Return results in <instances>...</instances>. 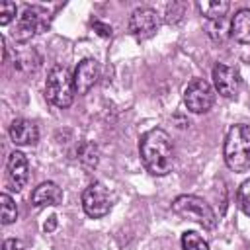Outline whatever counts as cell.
<instances>
[{
  "mask_svg": "<svg viewBox=\"0 0 250 250\" xmlns=\"http://www.w3.org/2000/svg\"><path fill=\"white\" fill-rule=\"evenodd\" d=\"M158 27V14L152 8H137L129 18V31L139 37H150Z\"/></svg>",
  "mask_w": 250,
  "mask_h": 250,
  "instance_id": "cell-9",
  "label": "cell"
},
{
  "mask_svg": "<svg viewBox=\"0 0 250 250\" xmlns=\"http://www.w3.org/2000/svg\"><path fill=\"white\" fill-rule=\"evenodd\" d=\"M16 16H18V6L10 0H2L0 2V25H8Z\"/></svg>",
  "mask_w": 250,
  "mask_h": 250,
  "instance_id": "cell-21",
  "label": "cell"
},
{
  "mask_svg": "<svg viewBox=\"0 0 250 250\" xmlns=\"http://www.w3.org/2000/svg\"><path fill=\"white\" fill-rule=\"evenodd\" d=\"M207 29H209V35L215 41H225L230 35V23H227V18L207 21Z\"/></svg>",
  "mask_w": 250,
  "mask_h": 250,
  "instance_id": "cell-16",
  "label": "cell"
},
{
  "mask_svg": "<svg viewBox=\"0 0 250 250\" xmlns=\"http://www.w3.org/2000/svg\"><path fill=\"white\" fill-rule=\"evenodd\" d=\"M78 158L88 168H94L98 164V148L92 143H82V146L78 148Z\"/></svg>",
  "mask_w": 250,
  "mask_h": 250,
  "instance_id": "cell-19",
  "label": "cell"
},
{
  "mask_svg": "<svg viewBox=\"0 0 250 250\" xmlns=\"http://www.w3.org/2000/svg\"><path fill=\"white\" fill-rule=\"evenodd\" d=\"M139 152L152 176H166L174 166V143L164 129H150L141 137Z\"/></svg>",
  "mask_w": 250,
  "mask_h": 250,
  "instance_id": "cell-1",
  "label": "cell"
},
{
  "mask_svg": "<svg viewBox=\"0 0 250 250\" xmlns=\"http://www.w3.org/2000/svg\"><path fill=\"white\" fill-rule=\"evenodd\" d=\"M2 250H23V244L16 238H8V240H4Z\"/></svg>",
  "mask_w": 250,
  "mask_h": 250,
  "instance_id": "cell-22",
  "label": "cell"
},
{
  "mask_svg": "<svg viewBox=\"0 0 250 250\" xmlns=\"http://www.w3.org/2000/svg\"><path fill=\"white\" fill-rule=\"evenodd\" d=\"M10 139L18 146H31L39 141V129L29 119H14L10 125Z\"/></svg>",
  "mask_w": 250,
  "mask_h": 250,
  "instance_id": "cell-12",
  "label": "cell"
},
{
  "mask_svg": "<svg viewBox=\"0 0 250 250\" xmlns=\"http://www.w3.org/2000/svg\"><path fill=\"white\" fill-rule=\"evenodd\" d=\"M62 199V191L57 184L53 182H43L39 184L33 193H31V203L35 207H47V205H59Z\"/></svg>",
  "mask_w": 250,
  "mask_h": 250,
  "instance_id": "cell-13",
  "label": "cell"
},
{
  "mask_svg": "<svg viewBox=\"0 0 250 250\" xmlns=\"http://www.w3.org/2000/svg\"><path fill=\"white\" fill-rule=\"evenodd\" d=\"M55 227H57V217H49V223H45V230L51 232Z\"/></svg>",
  "mask_w": 250,
  "mask_h": 250,
  "instance_id": "cell-24",
  "label": "cell"
},
{
  "mask_svg": "<svg viewBox=\"0 0 250 250\" xmlns=\"http://www.w3.org/2000/svg\"><path fill=\"white\" fill-rule=\"evenodd\" d=\"M0 203H2V213H0V221H2V225H10V223H14L16 219H18V207H16V203H14V199L8 195V193H2L0 195Z\"/></svg>",
  "mask_w": 250,
  "mask_h": 250,
  "instance_id": "cell-17",
  "label": "cell"
},
{
  "mask_svg": "<svg viewBox=\"0 0 250 250\" xmlns=\"http://www.w3.org/2000/svg\"><path fill=\"white\" fill-rule=\"evenodd\" d=\"M182 248L184 250H209V244L199 232L189 230L182 234Z\"/></svg>",
  "mask_w": 250,
  "mask_h": 250,
  "instance_id": "cell-18",
  "label": "cell"
},
{
  "mask_svg": "<svg viewBox=\"0 0 250 250\" xmlns=\"http://www.w3.org/2000/svg\"><path fill=\"white\" fill-rule=\"evenodd\" d=\"M100 76V64L96 59H84L74 70V86L78 94H88Z\"/></svg>",
  "mask_w": 250,
  "mask_h": 250,
  "instance_id": "cell-11",
  "label": "cell"
},
{
  "mask_svg": "<svg viewBox=\"0 0 250 250\" xmlns=\"http://www.w3.org/2000/svg\"><path fill=\"white\" fill-rule=\"evenodd\" d=\"M230 35L238 43H250V10H238L230 20Z\"/></svg>",
  "mask_w": 250,
  "mask_h": 250,
  "instance_id": "cell-14",
  "label": "cell"
},
{
  "mask_svg": "<svg viewBox=\"0 0 250 250\" xmlns=\"http://www.w3.org/2000/svg\"><path fill=\"white\" fill-rule=\"evenodd\" d=\"M213 84H215V90L223 98H229V100L236 98L240 92V74L236 68L217 62L213 66Z\"/></svg>",
  "mask_w": 250,
  "mask_h": 250,
  "instance_id": "cell-8",
  "label": "cell"
},
{
  "mask_svg": "<svg viewBox=\"0 0 250 250\" xmlns=\"http://www.w3.org/2000/svg\"><path fill=\"white\" fill-rule=\"evenodd\" d=\"M172 211L180 215L182 219L195 221L203 229H215L217 227V215L211 209L207 201H203L197 195H178L172 201Z\"/></svg>",
  "mask_w": 250,
  "mask_h": 250,
  "instance_id": "cell-4",
  "label": "cell"
},
{
  "mask_svg": "<svg viewBox=\"0 0 250 250\" xmlns=\"http://www.w3.org/2000/svg\"><path fill=\"white\" fill-rule=\"evenodd\" d=\"M215 102L213 86L203 78H193L184 90V104L193 113H205L211 109Z\"/></svg>",
  "mask_w": 250,
  "mask_h": 250,
  "instance_id": "cell-6",
  "label": "cell"
},
{
  "mask_svg": "<svg viewBox=\"0 0 250 250\" xmlns=\"http://www.w3.org/2000/svg\"><path fill=\"white\" fill-rule=\"evenodd\" d=\"M225 162L232 172H246L250 168V127L232 125L225 139Z\"/></svg>",
  "mask_w": 250,
  "mask_h": 250,
  "instance_id": "cell-2",
  "label": "cell"
},
{
  "mask_svg": "<svg viewBox=\"0 0 250 250\" xmlns=\"http://www.w3.org/2000/svg\"><path fill=\"white\" fill-rule=\"evenodd\" d=\"M236 199H238V205H240L242 213L250 217V178L240 184L238 193H236Z\"/></svg>",
  "mask_w": 250,
  "mask_h": 250,
  "instance_id": "cell-20",
  "label": "cell"
},
{
  "mask_svg": "<svg viewBox=\"0 0 250 250\" xmlns=\"http://www.w3.org/2000/svg\"><path fill=\"white\" fill-rule=\"evenodd\" d=\"M6 176H8V184L12 189L20 191L25 188L27 184V178H29V164H27V158L23 152L20 150H14L10 156H8V164H6Z\"/></svg>",
  "mask_w": 250,
  "mask_h": 250,
  "instance_id": "cell-10",
  "label": "cell"
},
{
  "mask_svg": "<svg viewBox=\"0 0 250 250\" xmlns=\"http://www.w3.org/2000/svg\"><path fill=\"white\" fill-rule=\"evenodd\" d=\"M49 27V14L41 6H25L23 12L18 16L16 29H14V39L16 41H27L35 33H41Z\"/></svg>",
  "mask_w": 250,
  "mask_h": 250,
  "instance_id": "cell-5",
  "label": "cell"
},
{
  "mask_svg": "<svg viewBox=\"0 0 250 250\" xmlns=\"http://www.w3.org/2000/svg\"><path fill=\"white\" fill-rule=\"evenodd\" d=\"M197 8H199V12L207 18V21H211V20H221V18H225L227 12H229V8H230V4L225 2V0H209V2H199Z\"/></svg>",
  "mask_w": 250,
  "mask_h": 250,
  "instance_id": "cell-15",
  "label": "cell"
},
{
  "mask_svg": "<svg viewBox=\"0 0 250 250\" xmlns=\"http://www.w3.org/2000/svg\"><path fill=\"white\" fill-rule=\"evenodd\" d=\"M94 27H96L98 33L104 35V37H109V35H111V25H105V23H102V21H94Z\"/></svg>",
  "mask_w": 250,
  "mask_h": 250,
  "instance_id": "cell-23",
  "label": "cell"
},
{
  "mask_svg": "<svg viewBox=\"0 0 250 250\" xmlns=\"http://www.w3.org/2000/svg\"><path fill=\"white\" fill-rule=\"evenodd\" d=\"M82 209L92 219H100V217H105L109 213L111 201H109V193L104 188V184L94 182L84 189V193H82Z\"/></svg>",
  "mask_w": 250,
  "mask_h": 250,
  "instance_id": "cell-7",
  "label": "cell"
},
{
  "mask_svg": "<svg viewBox=\"0 0 250 250\" xmlns=\"http://www.w3.org/2000/svg\"><path fill=\"white\" fill-rule=\"evenodd\" d=\"M76 86H74V76L68 72V68L57 64L49 70L47 80H45V96L47 100L59 107L64 109L74 102Z\"/></svg>",
  "mask_w": 250,
  "mask_h": 250,
  "instance_id": "cell-3",
  "label": "cell"
}]
</instances>
